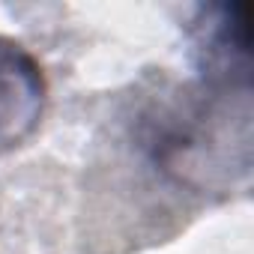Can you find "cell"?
<instances>
[{"label":"cell","mask_w":254,"mask_h":254,"mask_svg":"<svg viewBox=\"0 0 254 254\" xmlns=\"http://www.w3.org/2000/svg\"><path fill=\"white\" fill-rule=\"evenodd\" d=\"M194 60L200 84L209 87H248L251 60V6L215 3L200 6L191 21Z\"/></svg>","instance_id":"cell-2"},{"label":"cell","mask_w":254,"mask_h":254,"mask_svg":"<svg viewBox=\"0 0 254 254\" xmlns=\"http://www.w3.org/2000/svg\"><path fill=\"white\" fill-rule=\"evenodd\" d=\"M153 165L189 189H224L248 174L251 105L248 87L200 84L147 117Z\"/></svg>","instance_id":"cell-1"},{"label":"cell","mask_w":254,"mask_h":254,"mask_svg":"<svg viewBox=\"0 0 254 254\" xmlns=\"http://www.w3.org/2000/svg\"><path fill=\"white\" fill-rule=\"evenodd\" d=\"M48 81L39 60L0 36V153L33 135L45 114Z\"/></svg>","instance_id":"cell-3"}]
</instances>
